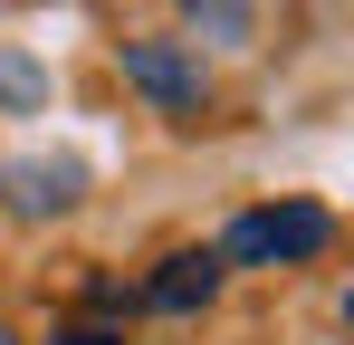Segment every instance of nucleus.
Here are the masks:
<instances>
[{"mask_svg": "<svg viewBox=\"0 0 354 345\" xmlns=\"http://www.w3.org/2000/svg\"><path fill=\"white\" fill-rule=\"evenodd\" d=\"M335 240V211L326 202H268V211H239L230 240H221V259L239 269H288V259H316Z\"/></svg>", "mask_w": 354, "mask_h": 345, "instance_id": "1", "label": "nucleus"}, {"mask_svg": "<svg viewBox=\"0 0 354 345\" xmlns=\"http://www.w3.org/2000/svg\"><path fill=\"white\" fill-rule=\"evenodd\" d=\"M86 202V154H10L0 163V211L10 221H67Z\"/></svg>", "mask_w": 354, "mask_h": 345, "instance_id": "2", "label": "nucleus"}, {"mask_svg": "<svg viewBox=\"0 0 354 345\" xmlns=\"http://www.w3.org/2000/svg\"><path fill=\"white\" fill-rule=\"evenodd\" d=\"M124 87L153 96L163 115H201V57L173 39H124Z\"/></svg>", "mask_w": 354, "mask_h": 345, "instance_id": "3", "label": "nucleus"}, {"mask_svg": "<svg viewBox=\"0 0 354 345\" xmlns=\"http://www.w3.org/2000/svg\"><path fill=\"white\" fill-rule=\"evenodd\" d=\"M211 297H221V249H173L163 278L144 288L153 317H192V307H211Z\"/></svg>", "mask_w": 354, "mask_h": 345, "instance_id": "4", "label": "nucleus"}, {"mask_svg": "<svg viewBox=\"0 0 354 345\" xmlns=\"http://www.w3.org/2000/svg\"><path fill=\"white\" fill-rule=\"evenodd\" d=\"M0 115H48V57L0 48Z\"/></svg>", "mask_w": 354, "mask_h": 345, "instance_id": "5", "label": "nucleus"}, {"mask_svg": "<svg viewBox=\"0 0 354 345\" xmlns=\"http://www.w3.org/2000/svg\"><path fill=\"white\" fill-rule=\"evenodd\" d=\"M182 19H192L211 48H249V29H259V0H182Z\"/></svg>", "mask_w": 354, "mask_h": 345, "instance_id": "6", "label": "nucleus"}, {"mask_svg": "<svg viewBox=\"0 0 354 345\" xmlns=\"http://www.w3.org/2000/svg\"><path fill=\"white\" fill-rule=\"evenodd\" d=\"M58 345H124V336H115V326H67Z\"/></svg>", "mask_w": 354, "mask_h": 345, "instance_id": "7", "label": "nucleus"}, {"mask_svg": "<svg viewBox=\"0 0 354 345\" xmlns=\"http://www.w3.org/2000/svg\"><path fill=\"white\" fill-rule=\"evenodd\" d=\"M0 345H19V336H10V326H0Z\"/></svg>", "mask_w": 354, "mask_h": 345, "instance_id": "8", "label": "nucleus"}]
</instances>
